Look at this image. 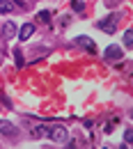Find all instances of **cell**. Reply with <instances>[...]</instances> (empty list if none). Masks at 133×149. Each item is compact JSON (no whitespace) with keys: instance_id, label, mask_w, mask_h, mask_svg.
Listing matches in <instances>:
<instances>
[{"instance_id":"obj_5","label":"cell","mask_w":133,"mask_h":149,"mask_svg":"<svg viewBox=\"0 0 133 149\" xmlns=\"http://www.w3.org/2000/svg\"><path fill=\"white\" fill-rule=\"evenodd\" d=\"M106 60H108V62L122 60V48H119V46H108V48H106Z\"/></svg>"},{"instance_id":"obj_8","label":"cell","mask_w":133,"mask_h":149,"mask_svg":"<svg viewBox=\"0 0 133 149\" xmlns=\"http://www.w3.org/2000/svg\"><path fill=\"white\" fill-rule=\"evenodd\" d=\"M0 133H5V135L12 138V135H16V129H14L9 122H0Z\"/></svg>"},{"instance_id":"obj_2","label":"cell","mask_w":133,"mask_h":149,"mask_svg":"<svg viewBox=\"0 0 133 149\" xmlns=\"http://www.w3.org/2000/svg\"><path fill=\"white\" fill-rule=\"evenodd\" d=\"M117 21H119V16H117V14H110V16L101 19L96 25H99V30H103L106 35H113L115 30H117Z\"/></svg>"},{"instance_id":"obj_7","label":"cell","mask_w":133,"mask_h":149,"mask_svg":"<svg viewBox=\"0 0 133 149\" xmlns=\"http://www.w3.org/2000/svg\"><path fill=\"white\" fill-rule=\"evenodd\" d=\"M14 35H16V25H14V23H5V25H2V37L12 39Z\"/></svg>"},{"instance_id":"obj_6","label":"cell","mask_w":133,"mask_h":149,"mask_svg":"<svg viewBox=\"0 0 133 149\" xmlns=\"http://www.w3.org/2000/svg\"><path fill=\"white\" fill-rule=\"evenodd\" d=\"M14 9H16L14 0H0V14H12Z\"/></svg>"},{"instance_id":"obj_1","label":"cell","mask_w":133,"mask_h":149,"mask_svg":"<svg viewBox=\"0 0 133 149\" xmlns=\"http://www.w3.org/2000/svg\"><path fill=\"white\" fill-rule=\"evenodd\" d=\"M46 135H48L53 142H67V140H69L67 129L60 126V124H55V126H46Z\"/></svg>"},{"instance_id":"obj_4","label":"cell","mask_w":133,"mask_h":149,"mask_svg":"<svg viewBox=\"0 0 133 149\" xmlns=\"http://www.w3.org/2000/svg\"><path fill=\"white\" fill-rule=\"evenodd\" d=\"M32 35H35V25H32V23H23L21 30H19V39L21 41H28Z\"/></svg>"},{"instance_id":"obj_9","label":"cell","mask_w":133,"mask_h":149,"mask_svg":"<svg viewBox=\"0 0 133 149\" xmlns=\"http://www.w3.org/2000/svg\"><path fill=\"white\" fill-rule=\"evenodd\" d=\"M124 46H129V48L133 46V28H129V30L124 32Z\"/></svg>"},{"instance_id":"obj_13","label":"cell","mask_w":133,"mask_h":149,"mask_svg":"<svg viewBox=\"0 0 133 149\" xmlns=\"http://www.w3.org/2000/svg\"><path fill=\"white\" fill-rule=\"evenodd\" d=\"M124 140H126V142H133V129H126V133H124Z\"/></svg>"},{"instance_id":"obj_15","label":"cell","mask_w":133,"mask_h":149,"mask_svg":"<svg viewBox=\"0 0 133 149\" xmlns=\"http://www.w3.org/2000/svg\"><path fill=\"white\" fill-rule=\"evenodd\" d=\"M131 117H133V110H131Z\"/></svg>"},{"instance_id":"obj_11","label":"cell","mask_w":133,"mask_h":149,"mask_svg":"<svg viewBox=\"0 0 133 149\" xmlns=\"http://www.w3.org/2000/svg\"><path fill=\"white\" fill-rule=\"evenodd\" d=\"M14 62H16V67H23V55H21V51H14Z\"/></svg>"},{"instance_id":"obj_14","label":"cell","mask_w":133,"mask_h":149,"mask_svg":"<svg viewBox=\"0 0 133 149\" xmlns=\"http://www.w3.org/2000/svg\"><path fill=\"white\" fill-rule=\"evenodd\" d=\"M117 2H119V0H106V5H108V7H110V5H117Z\"/></svg>"},{"instance_id":"obj_3","label":"cell","mask_w":133,"mask_h":149,"mask_svg":"<svg viewBox=\"0 0 133 149\" xmlns=\"http://www.w3.org/2000/svg\"><path fill=\"white\" fill-rule=\"evenodd\" d=\"M74 41H76V46H80V48H85L87 53H92V55L96 53V44H94V41H92L90 37H85V35H78V37L74 39Z\"/></svg>"},{"instance_id":"obj_10","label":"cell","mask_w":133,"mask_h":149,"mask_svg":"<svg viewBox=\"0 0 133 149\" xmlns=\"http://www.w3.org/2000/svg\"><path fill=\"white\" fill-rule=\"evenodd\" d=\"M71 9H74V12H83V9H85V2H83V0H71Z\"/></svg>"},{"instance_id":"obj_12","label":"cell","mask_w":133,"mask_h":149,"mask_svg":"<svg viewBox=\"0 0 133 149\" xmlns=\"http://www.w3.org/2000/svg\"><path fill=\"white\" fill-rule=\"evenodd\" d=\"M39 21L41 23H51V14L48 12H39Z\"/></svg>"}]
</instances>
